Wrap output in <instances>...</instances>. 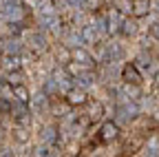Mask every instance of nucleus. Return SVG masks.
<instances>
[{
	"label": "nucleus",
	"instance_id": "1",
	"mask_svg": "<svg viewBox=\"0 0 159 157\" xmlns=\"http://www.w3.org/2000/svg\"><path fill=\"white\" fill-rule=\"evenodd\" d=\"M119 137V126L113 124V122H104L102 126H99V133H97V140L102 144H108L113 140H117Z\"/></svg>",
	"mask_w": 159,
	"mask_h": 157
},
{
	"label": "nucleus",
	"instance_id": "2",
	"mask_svg": "<svg viewBox=\"0 0 159 157\" xmlns=\"http://www.w3.org/2000/svg\"><path fill=\"white\" fill-rule=\"evenodd\" d=\"M122 77H124L126 84H133V86H142L144 84V77H142V73H139V69L135 64H126L122 69Z\"/></svg>",
	"mask_w": 159,
	"mask_h": 157
},
{
	"label": "nucleus",
	"instance_id": "3",
	"mask_svg": "<svg viewBox=\"0 0 159 157\" xmlns=\"http://www.w3.org/2000/svg\"><path fill=\"white\" fill-rule=\"evenodd\" d=\"M66 104L69 106H82V104H86V93L84 91H77V89H73V91H69L66 93Z\"/></svg>",
	"mask_w": 159,
	"mask_h": 157
},
{
	"label": "nucleus",
	"instance_id": "4",
	"mask_svg": "<svg viewBox=\"0 0 159 157\" xmlns=\"http://www.w3.org/2000/svg\"><path fill=\"white\" fill-rule=\"evenodd\" d=\"M148 13V0H133V16L144 18Z\"/></svg>",
	"mask_w": 159,
	"mask_h": 157
},
{
	"label": "nucleus",
	"instance_id": "5",
	"mask_svg": "<svg viewBox=\"0 0 159 157\" xmlns=\"http://www.w3.org/2000/svg\"><path fill=\"white\" fill-rule=\"evenodd\" d=\"M11 89H13V95H16L18 102H22V104L29 102V91H27V86H22V84H13Z\"/></svg>",
	"mask_w": 159,
	"mask_h": 157
},
{
	"label": "nucleus",
	"instance_id": "6",
	"mask_svg": "<svg viewBox=\"0 0 159 157\" xmlns=\"http://www.w3.org/2000/svg\"><path fill=\"white\" fill-rule=\"evenodd\" d=\"M71 58H73V60H77V62H82V64H89V62H91L89 53L82 51V49H73V51H71Z\"/></svg>",
	"mask_w": 159,
	"mask_h": 157
},
{
	"label": "nucleus",
	"instance_id": "7",
	"mask_svg": "<svg viewBox=\"0 0 159 157\" xmlns=\"http://www.w3.org/2000/svg\"><path fill=\"white\" fill-rule=\"evenodd\" d=\"M115 7L122 13H133V0H115Z\"/></svg>",
	"mask_w": 159,
	"mask_h": 157
},
{
	"label": "nucleus",
	"instance_id": "8",
	"mask_svg": "<svg viewBox=\"0 0 159 157\" xmlns=\"http://www.w3.org/2000/svg\"><path fill=\"white\" fill-rule=\"evenodd\" d=\"M150 35L155 38V40H159V22H155V25H152V29H150Z\"/></svg>",
	"mask_w": 159,
	"mask_h": 157
}]
</instances>
